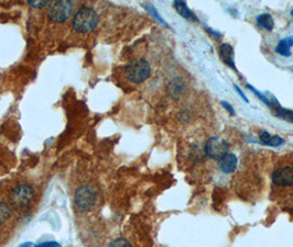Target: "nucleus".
Here are the masks:
<instances>
[{
    "mask_svg": "<svg viewBox=\"0 0 293 247\" xmlns=\"http://www.w3.org/2000/svg\"><path fill=\"white\" fill-rule=\"evenodd\" d=\"M72 24L74 30L79 33H88L98 24V15L93 8L84 7L76 12Z\"/></svg>",
    "mask_w": 293,
    "mask_h": 247,
    "instance_id": "1",
    "label": "nucleus"
},
{
    "mask_svg": "<svg viewBox=\"0 0 293 247\" xmlns=\"http://www.w3.org/2000/svg\"><path fill=\"white\" fill-rule=\"evenodd\" d=\"M126 77L133 84L144 83L151 74V66L146 59L136 58L126 66Z\"/></svg>",
    "mask_w": 293,
    "mask_h": 247,
    "instance_id": "2",
    "label": "nucleus"
},
{
    "mask_svg": "<svg viewBox=\"0 0 293 247\" xmlns=\"http://www.w3.org/2000/svg\"><path fill=\"white\" fill-rule=\"evenodd\" d=\"M34 198V189L30 185L20 184L11 189L9 193L10 203L16 208H26L29 205Z\"/></svg>",
    "mask_w": 293,
    "mask_h": 247,
    "instance_id": "3",
    "label": "nucleus"
},
{
    "mask_svg": "<svg viewBox=\"0 0 293 247\" xmlns=\"http://www.w3.org/2000/svg\"><path fill=\"white\" fill-rule=\"evenodd\" d=\"M97 201V193L91 186L84 185L75 191L74 203L76 209L81 212H87L95 205Z\"/></svg>",
    "mask_w": 293,
    "mask_h": 247,
    "instance_id": "4",
    "label": "nucleus"
},
{
    "mask_svg": "<svg viewBox=\"0 0 293 247\" xmlns=\"http://www.w3.org/2000/svg\"><path fill=\"white\" fill-rule=\"evenodd\" d=\"M74 5L71 1H53L48 5V15L52 21L64 22L71 17Z\"/></svg>",
    "mask_w": 293,
    "mask_h": 247,
    "instance_id": "5",
    "label": "nucleus"
},
{
    "mask_svg": "<svg viewBox=\"0 0 293 247\" xmlns=\"http://www.w3.org/2000/svg\"><path fill=\"white\" fill-rule=\"evenodd\" d=\"M228 144L217 136L211 137L205 143V153L212 160H221L228 153Z\"/></svg>",
    "mask_w": 293,
    "mask_h": 247,
    "instance_id": "6",
    "label": "nucleus"
},
{
    "mask_svg": "<svg viewBox=\"0 0 293 247\" xmlns=\"http://www.w3.org/2000/svg\"><path fill=\"white\" fill-rule=\"evenodd\" d=\"M274 186L280 189H288L293 187V166L287 165L277 168L272 174Z\"/></svg>",
    "mask_w": 293,
    "mask_h": 247,
    "instance_id": "7",
    "label": "nucleus"
},
{
    "mask_svg": "<svg viewBox=\"0 0 293 247\" xmlns=\"http://www.w3.org/2000/svg\"><path fill=\"white\" fill-rule=\"evenodd\" d=\"M219 54H221V58L223 62L226 65H228L230 68L236 70L235 66V58H234V48L231 47L230 44L224 43L219 47Z\"/></svg>",
    "mask_w": 293,
    "mask_h": 247,
    "instance_id": "8",
    "label": "nucleus"
},
{
    "mask_svg": "<svg viewBox=\"0 0 293 247\" xmlns=\"http://www.w3.org/2000/svg\"><path fill=\"white\" fill-rule=\"evenodd\" d=\"M219 166L223 173L225 174H230L233 173L236 167H237V157L234 154L227 153L223 159L219 160Z\"/></svg>",
    "mask_w": 293,
    "mask_h": 247,
    "instance_id": "9",
    "label": "nucleus"
},
{
    "mask_svg": "<svg viewBox=\"0 0 293 247\" xmlns=\"http://www.w3.org/2000/svg\"><path fill=\"white\" fill-rule=\"evenodd\" d=\"M293 46V36H289L287 39H282L277 44L276 52L281 56L289 58L291 56V47Z\"/></svg>",
    "mask_w": 293,
    "mask_h": 247,
    "instance_id": "10",
    "label": "nucleus"
},
{
    "mask_svg": "<svg viewBox=\"0 0 293 247\" xmlns=\"http://www.w3.org/2000/svg\"><path fill=\"white\" fill-rule=\"evenodd\" d=\"M174 7H176L178 14L181 15L183 18L190 20V21H197L196 15L190 10V8L184 1H174Z\"/></svg>",
    "mask_w": 293,
    "mask_h": 247,
    "instance_id": "11",
    "label": "nucleus"
},
{
    "mask_svg": "<svg viewBox=\"0 0 293 247\" xmlns=\"http://www.w3.org/2000/svg\"><path fill=\"white\" fill-rule=\"evenodd\" d=\"M260 142L264 145H269V146H280L284 141L280 136H271L268 132H262L260 134Z\"/></svg>",
    "mask_w": 293,
    "mask_h": 247,
    "instance_id": "12",
    "label": "nucleus"
},
{
    "mask_svg": "<svg viewBox=\"0 0 293 247\" xmlns=\"http://www.w3.org/2000/svg\"><path fill=\"white\" fill-rule=\"evenodd\" d=\"M257 23L259 24L262 29H266L268 31H271L275 27L274 19H272L269 14H262L257 17Z\"/></svg>",
    "mask_w": 293,
    "mask_h": 247,
    "instance_id": "13",
    "label": "nucleus"
},
{
    "mask_svg": "<svg viewBox=\"0 0 293 247\" xmlns=\"http://www.w3.org/2000/svg\"><path fill=\"white\" fill-rule=\"evenodd\" d=\"M11 217V209L5 202H0V224L5 223Z\"/></svg>",
    "mask_w": 293,
    "mask_h": 247,
    "instance_id": "14",
    "label": "nucleus"
},
{
    "mask_svg": "<svg viewBox=\"0 0 293 247\" xmlns=\"http://www.w3.org/2000/svg\"><path fill=\"white\" fill-rule=\"evenodd\" d=\"M276 116H279L283 120L290 121V122H293V111L292 110H288V109H283L281 107H278L276 109Z\"/></svg>",
    "mask_w": 293,
    "mask_h": 247,
    "instance_id": "15",
    "label": "nucleus"
},
{
    "mask_svg": "<svg viewBox=\"0 0 293 247\" xmlns=\"http://www.w3.org/2000/svg\"><path fill=\"white\" fill-rule=\"evenodd\" d=\"M107 247H132V246L127 240L119 237V238H116V240L112 241L111 243H109Z\"/></svg>",
    "mask_w": 293,
    "mask_h": 247,
    "instance_id": "16",
    "label": "nucleus"
},
{
    "mask_svg": "<svg viewBox=\"0 0 293 247\" xmlns=\"http://www.w3.org/2000/svg\"><path fill=\"white\" fill-rule=\"evenodd\" d=\"M30 5L34 8H42L49 5L48 1H30Z\"/></svg>",
    "mask_w": 293,
    "mask_h": 247,
    "instance_id": "17",
    "label": "nucleus"
},
{
    "mask_svg": "<svg viewBox=\"0 0 293 247\" xmlns=\"http://www.w3.org/2000/svg\"><path fill=\"white\" fill-rule=\"evenodd\" d=\"M222 104H223V106H224V107H225V108L227 109V110H228V112L230 113V115H233V116L235 115V111H234V109H233V108H231V106H230V104H228V103H227V102H226V101H223V102H222Z\"/></svg>",
    "mask_w": 293,
    "mask_h": 247,
    "instance_id": "18",
    "label": "nucleus"
},
{
    "mask_svg": "<svg viewBox=\"0 0 293 247\" xmlns=\"http://www.w3.org/2000/svg\"><path fill=\"white\" fill-rule=\"evenodd\" d=\"M235 88H236V89H237L238 94H239V95H242V97H243V99H244V100H245V101H246V102H248V100H247V98H246V96H245V95H244V92H243V91L241 90V89H239V88H238L237 86H235Z\"/></svg>",
    "mask_w": 293,
    "mask_h": 247,
    "instance_id": "19",
    "label": "nucleus"
},
{
    "mask_svg": "<svg viewBox=\"0 0 293 247\" xmlns=\"http://www.w3.org/2000/svg\"><path fill=\"white\" fill-rule=\"evenodd\" d=\"M291 15L293 17V9H292V11H291Z\"/></svg>",
    "mask_w": 293,
    "mask_h": 247,
    "instance_id": "20",
    "label": "nucleus"
}]
</instances>
